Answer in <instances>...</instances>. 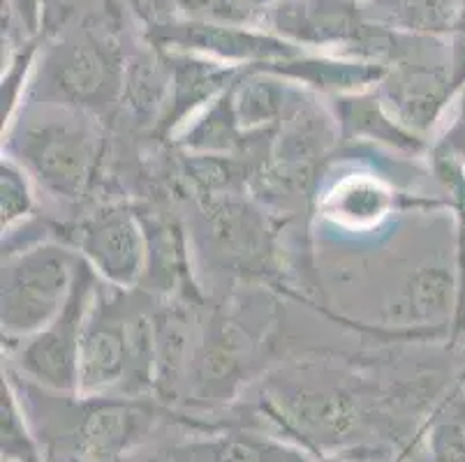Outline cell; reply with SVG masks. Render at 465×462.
<instances>
[{"label": "cell", "mask_w": 465, "mask_h": 462, "mask_svg": "<svg viewBox=\"0 0 465 462\" xmlns=\"http://www.w3.org/2000/svg\"><path fill=\"white\" fill-rule=\"evenodd\" d=\"M35 388L42 400L31 387L19 398L45 462H116L142 447L163 417V402L146 396L88 398Z\"/></svg>", "instance_id": "6da1fadb"}, {"label": "cell", "mask_w": 465, "mask_h": 462, "mask_svg": "<svg viewBox=\"0 0 465 462\" xmlns=\"http://www.w3.org/2000/svg\"><path fill=\"white\" fill-rule=\"evenodd\" d=\"M84 113L56 104L7 130V155L61 199H82L103 160V137Z\"/></svg>", "instance_id": "7a4b0ae2"}, {"label": "cell", "mask_w": 465, "mask_h": 462, "mask_svg": "<svg viewBox=\"0 0 465 462\" xmlns=\"http://www.w3.org/2000/svg\"><path fill=\"white\" fill-rule=\"evenodd\" d=\"M262 421L273 432L306 448L311 456H338L359 442L369 426L363 398L345 384L285 379L260 398Z\"/></svg>", "instance_id": "3957f363"}, {"label": "cell", "mask_w": 465, "mask_h": 462, "mask_svg": "<svg viewBox=\"0 0 465 462\" xmlns=\"http://www.w3.org/2000/svg\"><path fill=\"white\" fill-rule=\"evenodd\" d=\"M82 257L63 241H45L3 254L0 324L7 347L35 336L65 308Z\"/></svg>", "instance_id": "277c9868"}, {"label": "cell", "mask_w": 465, "mask_h": 462, "mask_svg": "<svg viewBox=\"0 0 465 462\" xmlns=\"http://www.w3.org/2000/svg\"><path fill=\"white\" fill-rule=\"evenodd\" d=\"M97 275L82 260L65 308L52 324L15 347V366L28 384L54 393H77V361L84 326L97 294Z\"/></svg>", "instance_id": "5b68a950"}, {"label": "cell", "mask_w": 465, "mask_h": 462, "mask_svg": "<svg viewBox=\"0 0 465 462\" xmlns=\"http://www.w3.org/2000/svg\"><path fill=\"white\" fill-rule=\"evenodd\" d=\"M63 243L77 250L93 273L118 291L142 285L149 269L146 229L142 218L124 206H107L74 222Z\"/></svg>", "instance_id": "8992f818"}, {"label": "cell", "mask_w": 465, "mask_h": 462, "mask_svg": "<svg viewBox=\"0 0 465 462\" xmlns=\"http://www.w3.org/2000/svg\"><path fill=\"white\" fill-rule=\"evenodd\" d=\"M133 310L104 300L100 291L88 312L84 326L77 361L79 396H112L116 388H125V396H134V345Z\"/></svg>", "instance_id": "52a82bcc"}, {"label": "cell", "mask_w": 465, "mask_h": 462, "mask_svg": "<svg viewBox=\"0 0 465 462\" xmlns=\"http://www.w3.org/2000/svg\"><path fill=\"white\" fill-rule=\"evenodd\" d=\"M251 359L248 333L236 321L213 315L206 321L204 336L194 345L185 381L197 405L215 407L230 402L243 384Z\"/></svg>", "instance_id": "ba28073f"}, {"label": "cell", "mask_w": 465, "mask_h": 462, "mask_svg": "<svg viewBox=\"0 0 465 462\" xmlns=\"http://www.w3.org/2000/svg\"><path fill=\"white\" fill-rule=\"evenodd\" d=\"M384 84L382 102L387 109L420 137L438 123L456 91L454 72L426 63H405Z\"/></svg>", "instance_id": "9c48e42d"}, {"label": "cell", "mask_w": 465, "mask_h": 462, "mask_svg": "<svg viewBox=\"0 0 465 462\" xmlns=\"http://www.w3.org/2000/svg\"><path fill=\"white\" fill-rule=\"evenodd\" d=\"M56 104L79 112H104L121 95V79L114 63L95 46H74L52 70Z\"/></svg>", "instance_id": "30bf717a"}, {"label": "cell", "mask_w": 465, "mask_h": 462, "mask_svg": "<svg viewBox=\"0 0 465 462\" xmlns=\"http://www.w3.org/2000/svg\"><path fill=\"white\" fill-rule=\"evenodd\" d=\"M315 456L276 432L220 430L169 451V462H312Z\"/></svg>", "instance_id": "8fae6325"}, {"label": "cell", "mask_w": 465, "mask_h": 462, "mask_svg": "<svg viewBox=\"0 0 465 462\" xmlns=\"http://www.w3.org/2000/svg\"><path fill=\"white\" fill-rule=\"evenodd\" d=\"M206 222L218 252L239 261L241 266H255L266 261L272 250V236L264 218L251 203L227 194H206Z\"/></svg>", "instance_id": "7c38bea8"}, {"label": "cell", "mask_w": 465, "mask_h": 462, "mask_svg": "<svg viewBox=\"0 0 465 462\" xmlns=\"http://www.w3.org/2000/svg\"><path fill=\"white\" fill-rule=\"evenodd\" d=\"M172 88H169V102L155 125V134L172 137L202 109L209 107L211 102L218 100L234 79V67H225L220 63L193 61L183 58L172 67Z\"/></svg>", "instance_id": "4fadbf2b"}, {"label": "cell", "mask_w": 465, "mask_h": 462, "mask_svg": "<svg viewBox=\"0 0 465 462\" xmlns=\"http://www.w3.org/2000/svg\"><path fill=\"white\" fill-rule=\"evenodd\" d=\"M174 44L209 54L227 63H257L260 67L278 61H290L299 51L272 35H257L241 28L215 24H188L172 33Z\"/></svg>", "instance_id": "5bb4252c"}, {"label": "cell", "mask_w": 465, "mask_h": 462, "mask_svg": "<svg viewBox=\"0 0 465 462\" xmlns=\"http://www.w3.org/2000/svg\"><path fill=\"white\" fill-rule=\"evenodd\" d=\"M155 333V400L163 405L181 398L193 361V319L181 305H164L153 312Z\"/></svg>", "instance_id": "9a60e30c"}, {"label": "cell", "mask_w": 465, "mask_h": 462, "mask_svg": "<svg viewBox=\"0 0 465 462\" xmlns=\"http://www.w3.org/2000/svg\"><path fill=\"white\" fill-rule=\"evenodd\" d=\"M232 86L218 100L211 102L209 107L194 113L174 134L176 146L181 151L188 155H241L248 143L255 142L264 133H272V130H264V133L251 134L239 125Z\"/></svg>", "instance_id": "2e32d148"}, {"label": "cell", "mask_w": 465, "mask_h": 462, "mask_svg": "<svg viewBox=\"0 0 465 462\" xmlns=\"http://www.w3.org/2000/svg\"><path fill=\"white\" fill-rule=\"evenodd\" d=\"M396 206V192L369 173H350L331 185L322 199V215L354 231L378 227Z\"/></svg>", "instance_id": "e0dca14e"}, {"label": "cell", "mask_w": 465, "mask_h": 462, "mask_svg": "<svg viewBox=\"0 0 465 462\" xmlns=\"http://www.w3.org/2000/svg\"><path fill=\"white\" fill-rule=\"evenodd\" d=\"M336 109L338 127L345 139L375 142L405 152H420L424 148V137L408 130L389 112L380 95H369V91L342 95Z\"/></svg>", "instance_id": "ac0fdd59"}, {"label": "cell", "mask_w": 465, "mask_h": 462, "mask_svg": "<svg viewBox=\"0 0 465 462\" xmlns=\"http://www.w3.org/2000/svg\"><path fill=\"white\" fill-rule=\"evenodd\" d=\"M456 291L454 273L447 266L430 264L417 269L396 305V315L403 321L401 326H412V336L420 330L433 333V329H440L454 312Z\"/></svg>", "instance_id": "d6986e66"}, {"label": "cell", "mask_w": 465, "mask_h": 462, "mask_svg": "<svg viewBox=\"0 0 465 462\" xmlns=\"http://www.w3.org/2000/svg\"><path fill=\"white\" fill-rule=\"evenodd\" d=\"M260 70H269L297 84L317 88L322 93H338V95H354L380 84L387 74L384 65L375 61H329V58H302L294 56L290 61H278L264 65Z\"/></svg>", "instance_id": "ffe728a7"}, {"label": "cell", "mask_w": 465, "mask_h": 462, "mask_svg": "<svg viewBox=\"0 0 465 462\" xmlns=\"http://www.w3.org/2000/svg\"><path fill=\"white\" fill-rule=\"evenodd\" d=\"M232 97L239 125L251 134L273 130L294 109L287 79L269 70H257L236 79Z\"/></svg>", "instance_id": "44dd1931"}, {"label": "cell", "mask_w": 465, "mask_h": 462, "mask_svg": "<svg viewBox=\"0 0 465 462\" xmlns=\"http://www.w3.org/2000/svg\"><path fill=\"white\" fill-rule=\"evenodd\" d=\"M424 442L430 462H465V381L435 407Z\"/></svg>", "instance_id": "7402d4cb"}, {"label": "cell", "mask_w": 465, "mask_h": 462, "mask_svg": "<svg viewBox=\"0 0 465 462\" xmlns=\"http://www.w3.org/2000/svg\"><path fill=\"white\" fill-rule=\"evenodd\" d=\"M0 448L3 462H45L31 418L7 372H3L0 388Z\"/></svg>", "instance_id": "603a6c76"}, {"label": "cell", "mask_w": 465, "mask_h": 462, "mask_svg": "<svg viewBox=\"0 0 465 462\" xmlns=\"http://www.w3.org/2000/svg\"><path fill=\"white\" fill-rule=\"evenodd\" d=\"M35 211V190L33 178L12 155L3 152L0 162V220L3 234H12V229L26 222Z\"/></svg>", "instance_id": "cb8c5ba5"}, {"label": "cell", "mask_w": 465, "mask_h": 462, "mask_svg": "<svg viewBox=\"0 0 465 462\" xmlns=\"http://www.w3.org/2000/svg\"><path fill=\"white\" fill-rule=\"evenodd\" d=\"M281 25L292 35L312 42L348 40L350 35L357 33L352 15L338 5H320L306 12L290 10L285 19H281Z\"/></svg>", "instance_id": "d4e9b609"}, {"label": "cell", "mask_w": 465, "mask_h": 462, "mask_svg": "<svg viewBox=\"0 0 465 462\" xmlns=\"http://www.w3.org/2000/svg\"><path fill=\"white\" fill-rule=\"evenodd\" d=\"M312 462H375L371 457L363 456H352V453H338V456H324V457H315Z\"/></svg>", "instance_id": "484cf974"}, {"label": "cell", "mask_w": 465, "mask_h": 462, "mask_svg": "<svg viewBox=\"0 0 465 462\" xmlns=\"http://www.w3.org/2000/svg\"><path fill=\"white\" fill-rule=\"evenodd\" d=\"M391 3H405V0H391Z\"/></svg>", "instance_id": "4316f807"}, {"label": "cell", "mask_w": 465, "mask_h": 462, "mask_svg": "<svg viewBox=\"0 0 465 462\" xmlns=\"http://www.w3.org/2000/svg\"><path fill=\"white\" fill-rule=\"evenodd\" d=\"M255 3H264V0H255Z\"/></svg>", "instance_id": "83f0119b"}]
</instances>
